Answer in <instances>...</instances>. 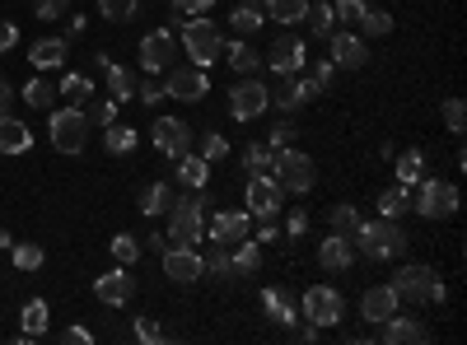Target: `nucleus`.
Listing matches in <instances>:
<instances>
[{"instance_id": "nucleus-60", "label": "nucleus", "mask_w": 467, "mask_h": 345, "mask_svg": "<svg viewBox=\"0 0 467 345\" xmlns=\"http://www.w3.org/2000/svg\"><path fill=\"white\" fill-rule=\"evenodd\" d=\"M210 5H216V0H173V10H178V14H206Z\"/></svg>"}, {"instance_id": "nucleus-63", "label": "nucleus", "mask_w": 467, "mask_h": 345, "mask_svg": "<svg viewBox=\"0 0 467 345\" xmlns=\"http://www.w3.org/2000/svg\"><path fill=\"white\" fill-rule=\"evenodd\" d=\"M145 247L163 257V252H169V234H150V238H145Z\"/></svg>"}, {"instance_id": "nucleus-56", "label": "nucleus", "mask_w": 467, "mask_h": 345, "mask_svg": "<svg viewBox=\"0 0 467 345\" xmlns=\"http://www.w3.org/2000/svg\"><path fill=\"white\" fill-rule=\"evenodd\" d=\"M163 99H169V94H163V84H154V80L140 84V103H145V108H159Z\"/></svg>"}, {"instance_id": "nucleus-57", "label": "nucleus", "mask_w": 467, "mask_h": 345, "mask_svg": "<svg viewBox=\"0 0 467 345\" xmlns=\"http://www.w3.org/2000/svg\"><path fill=\"white\" fill-rule=\"evenodd\" d=\"M14 42H19V29L10 24V19H0V56L14 52Z\"/></svg>"}, {"instance_id": "nucleus-19", "label": "nucleus", "mask_w": 467, "mask_h": 345, "mask_svg": "<svg viewBox=\"0 0 467 345\" xmlns=\"http://www.w3.org/2000/svg\"><path fill=\"white\" fill-rule=\"evenodd\" d=\"M397 308H402V298H397L392 285H369V289L360 294V317L374 322V327H379V322H388Z\"/></svg>"}, {"instance_id": "nucleus-31", "label": "nucleus", "mask_w": 467, "mask_h": 345, "mask_svg": "<svg viewBox=\"0 0 467 345\" xmlns=\"http://www.w3.org/2000/svg\"><path fill=\"white\" fill-rule=\"evenodd\" d=\"M225 61H229V71H234V75H257V65H262V56L252 52V42H248V38L229 42V47H225Z\"/></svg>"}, {"instance_id": "nucleus-35", "label": "nucleus", "mask_w": 467, "mask_h": 345, "mask_svg": "<svg viewBox=\"0 0 467 345\" xmlns=\"http://www.w3.org/2000/svg\"><path fill=\"white\" fill-rule=\"evenodd\" d=\"M411 211V187H402V182H392V187H383L379 192V215H388V220H402Z\"/></svg>"}, {"instance_id": "nucleus-62", "label": "nucleus", "mask_w": 467, "mask_h": 345, "mask_svg": "<svg viewBox=\"0 0 467 345\" xmlns=\"http://www.w3.org/2000/svg\"><path fill=\"white\" fill-rule=\"evenodd\" d=\"M10 108H14V89H10L5 80H0V117H5Z\"/></svg>"}, {"instance_id": "nucleus-47", "label": "nucleus", "mask_w": 467, "mask_h": 345, "mask_svg": "<svg viewBox=\"0 0 467 345\" xmlns=\"http://www.w3.org/2000/svg\"><path fill=\"white\" fill-rule=\"evenodd\" d=\"M439 112H444V126H449L454 135H463V126H467V103L463 99H444Z\"/></svg>"}, {"instance_id": "nucleus-39", "label": "nucleus", "mask_w": 467, "mask_h": 345, "mask_svg": "<svg viewBox=\"0 0 467 345\" xmlns=\"http://www.w3.org/2000/svg\"><path fill=\"white\" fill-rule=\"evenodd\" d=\"M57 84H47V80H29V84H23V103H29V108H38V112H52L57 108Z\"/></svg>"}, {"instance_id": "nucleus-25", "label": "nucleus", "mask_w": 467, "mask_h": 345, "mask_svg": "<svg viewBox=\"0 0 467 345\" xmlns=\"http://www.w3.org/2000/svg\"><path fill=\"white\" fill-rule=\"evenodd\" d=\"M33 150V131L29 122H19V117H0V154H29Z\"/></svg>"}, {"instance_id": "nucleus-49", "label": "nucleus", "mask_w": 467, "mask_h": 345, "mask_svg": "<svg viewBox=\"0 0 467 345\" xmlns=\"http://www.w3.org/2000/svg\"><path fill=\"white\" fill-rule=\"evenodd\" d=\"M197 154L206 159V164H220V159L229 154V141H225V135H216V131H210L206 141H201V150H197Z\"/></svg>"}, {"instance_id": "nucleus-10", "label": "nucleus", "mask_w": 467, "mask_h": 345, "mask_svg": "<svg viewBox=\"0 0 467 345\" xmlns=\"http://www.w3.org/2000/svg\"><path fill=\"white\" fill-rule=\"evenodd\" d=\"M280 201H286V187L271 177V173H262V177H248V187H243V211L262 224V220H276L280 215Z\"/></svg>"}, {"instance_id": "nucleus-44", "label": "nucleus", "mask_w": 467, "mask_h": 345, "mask_svg": "<svg viewBox=\"0 0 467 345\" xmlns=\"http://www.w3.org/2000/svg\"><path fill=\"white\" fill-rule=\"evenodd\" d=\"M99 14L112 19V24H127V19L140 14V0H99Z\"/></svg>"}, {"instance_id": "nucleus-9", "label": "nucleus", "mask_w": 467, "mask_h": 345, "mask_svg": "<svg viewBox=\"0 0 467 345\" xmlns=\"http://www.w3.org/2000/svg\"><path fill=\"white\" fill-rule=\"evenodd\" d=\"M267 108H271V89L257 75H243L239 84L229 89V117L234 122H257Z\"/></svg>"}, {"instance_id": "nucleus-15", "label": "nucleus", "mask_w": 467, "mask_h": 345, "mask_svg": "<svg viewBox=\"0 0 467 345\" xmlns=\"http://www.w3.org/2000/svg\"><path fill=\"white\" fill-rule=\"evenodd\" d=\"M206 89H210V80H206L201 65H182V71L173 65V75H169V84H163V94L178 99V103H201Z\"/></svg>"}, {"instance_id": "nucleus-41", "label": "nucleus", "mask_w": 467, "mask_h": 345, "mask_svg": "<svg viewBox=\"0 0 467 345\" xmlns=\"http://www.w3.org/2000/svg\"><path fill=\"white\" fill-rule=\"evenodd\" d=\"M271 168H276V150H267V145H248L243 150V173L248 177H262Z\"/></svg>"}, {"instance_id": "nucleus-52", "label": "nucleus", "mask_w": 467, "mask_h": 345, "mask_svg": "<svg viewBox=\"0 0 467 345\" xmlns=\"http://www.w3.org/2000/svg\"><path fill=\"white\" fill-rule=\"evenodd\" d=\"M136 341H145V345H154V341H163V327L154 317H136Z\"/></svg>"}, {"instance_id": "nucleus-58", "label": "nucleus", "mask_w": 467, "mask_h": 345, "mask_svg": "<svg viewBox=\"0 0 467 345\" xmlns=\"http://www.w3.org/2000/svg\"><path fill=\"white\" fill-rule=\"evenodd\" d=\"M313 80L322 84V89H332V80H337V61L327 56V61H318V71H313Z\"/></svg>"}, {"instance_id": "nucleus-6", "label": "nucleus", "mask_w": 467, "mask_h": 345, "mask_svg": "<svg viewBox=\"0 0 467 345\" xmlns=\"http://www.w3.org/2000/svg\"><path fill=\"white\" fill-rule=\"evenodd\" d=\"M182 52L192 56V65H201V71H210L216 65V56L225 52V38H220V29L210 24V19H201V14H192L182 24Z\"/></svg>"}, {"instance_id": "nucleus-21", "label": "nucleus", "mask_w": 467, "mask_h": 345, "mask_svg": "<svg viewBox=\"0 0 467 345\" xmlns=\"http://www.w3.org/2000/svg\"><path fill=\"white\" fill-rule=\"evenodd\" d=\"M379 327H383V332H379L383 345H420V341H430V332L420 327L416 317H402V308H397L388 322H379Z\"/></svg>"}, {"instance_id": "nucleus-43", "label": "nucleus", "mask_w": 467, "mask_h": 345, "mask_svg": "<svg viewBox=\"0 0 467 345\" xmlns=\"http://www.w3.org/2000/svg\"><path fill=\"white\" fill-rule=\"evenodd\" d=\"M117 99H89L84 103V117H89V126H108V122H117Z\"/></svg>"}, {"instance_id": "nucleus-23", "label": "nucleus", "mask_w": 467, "mask_h": 345, "mask_svg": "<svg viewBox=\"0 0 467 345\" xmlns=\"http://www.w3.org/2000/svg\"><path fill=\"white\" fill-rule=\"evenodd\" d=\"M99 65H103V80H108V99H117V103H131V99H136V75L127 71V65L108 61L103 52H99Z\"/></svg>"}, {"instance_id": "nucleus-14", "label": "nucleus", "mask_w": 467, "mask_h": 345, "mask_svg": "<svg viewBox=\"0 0 467 345\" xmlns=\"http://www.w3.org/2000/svg\"><path fill=\"white\" fill-rule=\"evenodd\" d=\"M304 61H309V47H304V38H290V33H280L271 47H267V65L276 75H299L304 71Z\"/></svg>"}, {"instance_id": "nucleus-4", "label": "nucleus", "mask_w": 467, "mask_h": 345, "mask_svg": "<svg viewBox=\"0 0 467 345\" xmlns=\"http://www.w3.org/2000/svg\"><path fill=\"white\" fill-rule=\"evenodd\" d=\"M411 211L430 224L449 220V215H458V187L454 182H439V177H420L411 187Z\"/></svg>"}, {"instance_id": "nucleus-5", "label": "nucleus", "mask_w": 467, "mask_h": 345, "mask_svg": "<svg viewBox=\"0 0 467 345\" xmlns=\"http://www.w3.org/2000/svg\"><path fill=\"white\" fill-rule=\"evenodd\" d=\"M47 135H52L57 154H80L89 145V117L84 108H52V122H47Z\"/></svg>"}, {"instance_id": "nucleus-34", "label": "nucleus", "mask_w": 467, "mask_h": 345, "mask_svg": "<svg viewBox=\"0 0 467 345\" xmlns=\"http://www.w3.org/2000/svg\"><path fill=\"white\" fill-rule=\"evenodd\" d=\"M392 159H397L392 168H397V182H402V187H416V182L426 177V154H420L416 145L402 150V154H392Z\"/></svg>"}, {"instance_id": "nucleus-48", "label": "nucleus", "mask_w": 467, "mask_h": 345, "mask_svg": "<svg viewBox=\"0 0 467 345\" xmlns=\"http://www.w3.org/2000/svg\"><path fill=\"white\" fill-rule=\"evenodd\" d=\"M206 262V275H216V280H234V262H229V247H216L210 257H201Z\"/></svg>"}, {"instance_id": "nucleus-40", "label": "nucleus", "mask_w": 467, "mask_h": 345, "mask_svg": "<svg viewBox=\"0 0 467 345\" xmlns=\"http://www.w3.org/2000/svg\"><path fill=\"white\" fill-rule=\"evenodd\" d=\"M356 24L365 29V38H388V33H392V14H388V10H379V5L369 0V5H365V14L356 19Z\"/></svg>"}, {"instance_id": "nucleus-38", "label": "nucleus", "mask_w": 467, "mask_h": 345, "mask_svg": "<svg viewBox=\"0 0 467 345\" xmlns=\"http://www.w3.org/2000/svg\"><path fill=\"white\" fill-rule=\"evenodd\" d=\"M57 94H61L70 108H84V103L93 99V80H89V75H66V80L57 84Z\"/></svg>"}, {"instance_id": "nucleus-32", "label": "nucleus", "mask_w": 467, "mask_h": 345, "mask_svg": "<svg viewBox=\"0 0 467 345\" xmlns=\"http://www.w3.org/2000/svg\"><path fill=\"white\" fill-rule=\"evenodd\" d=\"M262 10H267V19H276V24L295 29V24H304V14H309V0H262Z\"/></svg>"}, {"instance_id": "nucleus-18", "label": "nucleus", "mask_w": 467, "mask_h": 345, "mask_svg": "<svg viewBox=\"0 0 467 345\" xmlns=\"http://www.w3.org/2000/svg\"><path fill=\"white\" fill-rule=\"evenodd\" d=\"M154 150L169 154V159L187 154L192 150V126H187L182 117H154Z\"/></svg>"}, {"instance_id": "nucleus-12", "label": "nucleus", "mask_w": 467, "mask_h": 345, "mask_svg": "<svg viewBox=\"0 0 467 345\" xmlns=\"http://www.w3.org/2000/svg\"><path fill=\"white\" fill-rule=\"evenodd\" d=\"M248 234H252V215L248 211H216L206 220V243L210 247H234Z\"/></svg>"}, {"instance_id": "nucleus-20", "label": "nucleus", "mask_w": 467, "mask_h": 345, "mask_svg": "<svg viewBox=\"0 0 467 345\" xmlns=\"http://www.w3.org/2000/svg\"><path fill=\"white\" fill-rule=\"evenodd\" d=\"M327 47H332V61H337V71H365V38L360 33H332L327 38Z\"/></svg>"}, {"instance_id": "nucleus-30", "label": "nucleus", "mask_w": 467, "mask_h": 345, "mask_svg": "<svg viewBox=\"0 0 467 345\" xmlns=\"http://www.w3.org/2000/svg\"><path fill=\"white\" fill-rule=\"evenodd\" d=\"M38 336H47V298H29V304H23V332H19V345H33Z\"/></svg>"}, {"instance_id": "nucleus-50", "label": "nucleus", "mask_w": 467, "mask_h": 345, "mask_svg": "<svg viewBox=\"0 0 467 345\" xmlns=\"http://www.w3.org/2000/svg\"><path fill=\"white\" fill-rule=\"evenodd\" d=\"M365 5H369V0H332V10H337V24H341V19H346V24H356V19L365 14Z\"/></svg>"}, {"instance_id": "nucleus-27", "label": "nucleus", "mask_w": 467, "mask_h": 345, "mask_svg": "<svg viewBox=\"0 0 467 345\" xmlns=\"http://www.w3.org/2000/svg\"><path fill=\"white\" fill-rule=\"evenodd\" d=\"M229 24H234V33H239V38H257V29L267 24V10L257 5V0H239L234 14H229Z\"/></svg>"}, {"instance_id": "nucleus-8", "label": "nucleus", "mask_w": 467, "mask_h": 345, "mask_svg": "<svg viewBox=\"0 0 467 345\" xmlns=\"http://www.w3.org/2000/svg\"><path fill=\"white\" fill-rule=\"evenodd\" d=\"M299 317H309L313 327H337V322L346 317L341 289H332V285H309V289H304V298H299Z\"/></svg>"}, {"instance_id": "nucleus-64", "label": "nucleus", "mask_w": 467, "mask_h": 345, "mask_svg": "<svg viewBox=\"0 0 467 345\" xmlns=\"http://www.w3.org/2000/svg\"><path fill=\"white\" fill-rule=\"evenodd\" d=\"M0 247L10 252V247H14V234H5V229H0Z\"/></svg>"}, {"instance_id": "nucleus-24", "label": "nucleus", "mask_w": 467, "mask_h": 345, "mask_svg": "<svg viewBox=\"0 0 467 345\" xmlns=\"http://www.w3.org/2000/svg\"><path fill=\"white\" fill-rule=\"evenodd\" d=\"M262 308H267L271 322H280V327H295V322H299V304L280 285H267L262 289Z\"/></svg>"}, {"instance_id": "nucleus-22", "label": "nucleus", "mask_w": 467, "mask_h": 345, "mask_svg": "<svg viewBox=\"0 0 467 345\" xmlns=\"http://www.w3.org/2000/svg\"><path fill=\"white\" fill-rule=\"evenodd\" d=\"M318 262H322L327 271H350V266H356V243L341 238V234H327V238L318 243Z\"/></svg>"}, {"instance_id": "nucleus-2", "label": "nucleus", "mask_w": 467, "mask_h": 345, "mask_svg": "<svg viewBox=\"0 0 467 345\" xmlns=\"http://www.w3.org/2000/svg\"><path fill=\"white\" fill-rule=\"evenodd\" d=\"M206 243V201L192 196H173L169 205V247H201Z\"/></svg>"}, {"instance_id": "nucleus-51", "label": "nucleus", "mask_w": 467, "mask_h": 345, "mask_svg": "<svg viewBox=\"0 0 467 345\" xmlns=\"http://www.w3.org/2000/svg\"><path fill=\"white\" fill-rule=\"evenodd\" d=\"M304 229H309V211H290V220H286L280 234H286V243L295 247V238H304Z\"/></svg>"}, {"instance_id": "nucleus-36", "label": "nucleus", "mask_w": 467, "mask_h": 345, "mask_svg": "<svg viewBox=\"0 0 467 345\" xmlns=\"http://www.w3.org/2000/svg\"><path fill=\"white\" fill-rule=\"evenodd\" d=\"M103 150H108V154H117V159L131 154V150H136V126L108 122V126H103Z\"/></svg>"}, {"instance_id": "nucleus-26", "label": "nucleus", "mask_w": 467, "mask_h": 345, "mask_svg": "<svg viewBox=\"0 0 467 345\" xmlns=\"http://www.w3.org/2000/svg\"><path fill=\"white\" fill-rule=\"evenodd\" d=\"M229 262H234V280H239V275H257V271H262V243H257L252 234L239 238L229 247Z\"/></svg>"}, {"instance_id": "nucleus-1", "label": "nucleus", "mask_w": 467, "mask_h": 345, "mask_svg": "<svg viewBox=\"0 0 467 345\" xmlns=\"http://www.w3.org/2000/svg\"><path fill=\"white\" fill-rule=\"evenodd\" d=\"M407 229L397 224V220H388V215H379V220H365L360 224V234H356V247L365 252L369 262H397L407 252Z\"/></svg>"}, {"instance_id": "nucleus-55", "label": "nucleus", "mask_w": 467, "mask_h": 345, "mask_svg": "<svg viewBox=\"0 0 467 345\" xmlns=\"http://www.w3.org/2000/svg\"><path fill=\"white\" fill-rule=\"evenodd\" d=\"M38 19H61V14H70V0H38Z\"/></svg>"}, {"instance_id": "nucleus-54", "label": "nucleus", "mask_w": 467, "mask_h": 345, "mask_svg": "<svg viewBox=\"0 0 467 345\" xmlns=\"http://www.w3.org/2000/svg\"><path fill=\"white\" fill-rule=\"evenodd\" d=\"M257 243H262V247H286V234L276 229V220H262V229H257Z\"/></svg>"}, {"instance_id": "nucleus-61", "label": "nucleus", "mask_w": 467, "mask_h": 345, "mask_svg": "<svg viewBox=\"0 0 467 345\" xmlns=\"http://www.w3.org/2000/svg\"><path fill=\"white\" fill-rule=\"evenodd\" d=\"M61 345H93V336H89L84 327H66V332H61Z\"/></svg>"}, {"instance_id": "nucleus-7", "label": "nucleus", "mask_w": 467, "mask_h": 345, "mask_svg": "<svg viewBox=\"0 0 467 345\" xmlns=\"http://www.w3.org/2000/svg\"><path fill=\"white\" fill-rule=\"evenodd\" d=\"M271 177H276V182H280V187H286V192H295V196L313 192V182H318L313 154H304V150H295V145L276 150V168H271Z\"/></svg>"}, {"instance_id": "nucleus-33", "label": "nucleus", "mask_w": 467, "mask_h": 345, "mask_svg": "<svg viewBox=\"0 0 467 345\" xmlns=\"http://www.w3.org/2000/svg\"><path fill=\"white\" fill-rule=\"evenodd\" d=\"M206 177H210V164H206L201 154H192V150L178 154V182H182V187L201 192V187H206Z\"/></svg>"}, {"instance_id": "nucleus-11", "label": "nucleus", "mask_w": 467, "mask_h": 345, "mask_svg": "<svg viewBox=\"0 0 467 345\" xmlns=\"http://www.w3.org/2000/svg\"><path fill=\"white\" fill-rule=\"evenodd\" d=\"M169 65H178V38L169 29H154V33L140 38V71L159 75V71H169Z\"/></svg>"}, {"instance_id": "nucleus-53", "label": "nucleus", "mask_w": 467, "mask_h": 345, "mask_svg": "<svg viewBox=\"0 0 467 345\" xmlns=\"http://www.w3.org/2000/svg\"><path fill=\"white\" fill-rule=\"evenodd\" d=\"M286 145H295V126L280 122V126H271V135H267V150H286Z\"/></svg>"}, {"instance_id": "nucleus-28", "label": "nucleus", "mask_w": 467, "mask_h": 345, "mask_svg": "<svg viewBox=\"0 0 467 345\" xmlns=\"http://www.w3.org/2000/svg\"><path fill=\"white\" fill-rule=\"evenodd\" d=\"M66 38H38L29 47V61L38 65V71H57V65H66Z\"/></svg>"}, {"instance_id": "nucleus-3", "label": "nucleus", "mask_w": 467, "mask_h": 345, "mask_svg": "<svg viewBox=\"0 0 467 345\" xmlns=\"http://www.w3.org/2000/svg\"><path fill=\"white\" fill-rule=\"evenodd\" d=\"M388 285L397 289V298H407V304H444V298H449L444 280L420 262H402V271H397Z\"/></svg>"}, {"instance_id": "nucleus-46", "label": "nucleus", "mask_w": 467, "mask_h": 345, "mask_svg": "<svg viewBox=\"0 0 467 345\" xmlns=\"http://www.w3.org/2000/svg\"><path fill=\"white\" fill-rule=\"evenodd\" d=\"M10 262H14L19 271H38V266H42V247H38V243H14V247H10Z\"/></svg>"}, {"instance_id": "nucleus-45", "label": "nucleus", "mask_w": 467, "mask_h": 345, "mask_svg": "<svg viewBox=\"0 0 467 345\" xmlns=\"http://www.w3.org/2000/svg\"><path fill=\"white\" fill-rule=\"evenodd\" d=\"M112 262H117V266H136V262H140V243H136L131 234H117V238H112Z\"/></svg>"}, {"instance_id": "nucleus-42", "label": "nucleus", "mask_w": 467, "mask_h": 345, "mask_svg": "<svg viewBox=\"0 0 467 345\" xmlns=\"http://www.w3.org/2000/svg\"><path fill=\"white\" fill-rule=\"evenodd\" d=\"M360 224H365V215L356 211V205H337V211H332V234H341V238H350V243H356Z\"/></svg>"}, {"instance_id": "nucleus-37", "label": "nucleus", "mask_w": 467, "mask_h": 345, "mask_svg": "<svg viewBox=\"0 0 467 345\" xmlns=\"http://www.w3.org/2000/svg\"><path fill=\"white\" fill-rule=\"evenodd\" d=\"M304 24H309L313 38H332V33H337V10H332V0H322V5H309Z\"/></svg>"}, {"instance_id": "nucleus-13", "label": "nucleus", "mask_w": 467, "mask_h": 345, "mask_svg": "<svg viewBox=\"0 0 467 345\" xmlns=\"http://www.w3.org/2000/svg\"><path fill=\"white\" fill-rule=\"evenodd\" d=\"M318 94H322V84H318L313 75H280V89H271V103L290 117V112L309 108Z\"/></svg>"}, {"instance_id": "nucleus-59", "label": "nucleus", "mask_w": 467, "mask_h": 345, "mask_svg": "<svg viewBox=\"0 0 467 345\" xmlns=\"http://www.w3.org/2000/svg\"><path fill=\"white\" fill-rule=\"evenodd\" d=\"M318 332H322V327H313V322H295V327H290V336H295V341H304V345H313V341H318Z\"/></svg>"}, {"instance_id": "nucleus-29", "label": "nucleus", "mask_w": 467, "mask_h": 345, "mask_svg": "<svg viewBox=\"0 0 467 345\" xmlns=\"http://www.w3.org/2000/svg\"><path fill=\"white\" fill-rule=\"evenodd\" d=\"M173 182H150V187L145 192H140V215H169V205H173Z\"/></svg>"}, {"instance_id": "nucleus-16", "label": "nucleus", "mask_w": 467, "mask_h": 345, "mask_svg": "<svg viewBox=\"0 0 467 345\" xmlns=\"http://www.w3.org/2000/svg\"><path fill=\"white\" fill-rule=\"evenodd\" d=\"M163 275H169L173 285H192L206 275V262H201V252L197 247H169L163 252Z\"/></svg>"}, {"instance_id": "nucleus-17", "label": "nucleus", "mask_w": 467, "mask_h": 345, "mask_svg": "<svg viewBox=\"0 0 467 345\" xmlns=\"http://www.w3.org/2000/svg\"><path fill=\"white\" fill-rule=\"evenodd\" d=\"M93 294H99L103 304H112V308L131 304V298H136V275H131V266H112L108 275H99V280H93Z\"/></svg>"}]
</instances>
